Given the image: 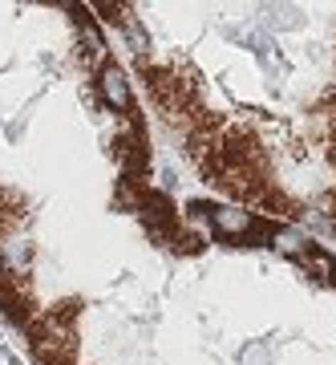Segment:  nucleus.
I'll list each match as a JSON object with an SVG mask.
<instances>
[]
</instances>
